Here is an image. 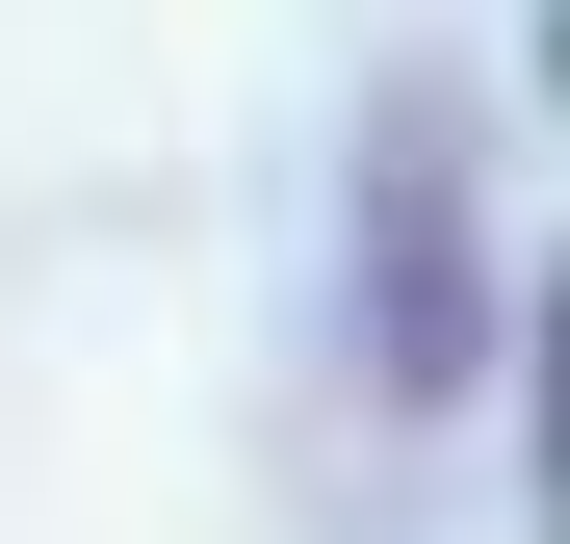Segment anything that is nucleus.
Instances as JSON below:
<instances>
[{"mask_svg": "<svg viewBox=\"0 0 570 544\" xmlns=\"http://www.w3.org/2000/svg\"><path fill=\"white\" fill-rule=\"evenodd\" d=\"M312 363H337L363 441L493 415V363H519V156H493V78L466 52H363L337 208H312Z\"/></svg>", "mask_w": 570, "mask_h": 544, "instance_id": "nucleus-1", "label": "nucleus"}]
</instances>
